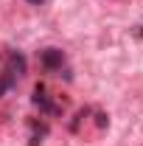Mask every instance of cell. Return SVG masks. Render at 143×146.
Here are the masks:
<instances>
[{
    "label": "cell",
    "instance_id": "obj_7",
    "mask_svg": "<svg viewBox=\"0 0 143 146\" xmlns=\"http://www.w3.org/2000/svg\"><path fill=\"white\" fill-rule=\"evenodd\" d=\"M138 34H140V36H143V25H140V28H138Z\"/></svg>",
    "mask_w": 143,
    "mask_h": 146
},
{
    "label": "cell",
    "instance_id": "obj_2",
    "mask_svg": "<svg viewBox=\"0 0 143 146\" xmlns=\"http://www.w3.org/2000/svg\"><path fill=\"white\" fill-rule=\"evenodd\" d=\"M39 65L48 73H56V70L65 68V54H62L59 48H42V51H39Z\"/></svg>",
    "mask_w": 143,
    "mask_h": 146
},
{
    "label": "cell",
    "instance_id": "obj_6",
    "mask_svg": "<svg viewBox=\"0 0 143 146\" xmlns=\"http://www.w3.org/2000/svg\"><path fill=\"white\" fill-rule=\"evenodd\" d=\"M28 3H31V6H42L45 0H28Z\"/></svg>",
    "mask_w": 143,
    "mask_h": 146
},
{
    "label": "cell",
    "instance_id": "obj_1",
    "mask_svg": "<svg viewBox=\"0 0 143 146\" xmlns=\"http://www.w3.org/2000/svg\"><path fill=\"white\" fill-rule=\"evenodd\" d=\"M31 101L39 107V112H48V115H56V112H62V110H65V104L54 101V96L48 93L45 84H36V87H34V98H31Z\"/></svg>",
    "mask_w": 143,
    "mask_h": 146
},
{
    "label": "cell",
    "instance_id": "obj_4",
    "mask_svg": "<svg viewBox=\"0 0 143 146\" xmlns=\"http://www.w3.org/2000/svg\"><path fill=\"white\" fill-rule=\"evenodd\" d=\"M11 84H14V79H11V76H9V73H6V76H0V96H3V93L9 90V87H11Z\"/></svg>",
    "mask_w": 143,
    "mask_h": 146
},
{
    "label": "cell",
    "instance_id": "obj_3",
    "mask_svg": "<svg viewBox=\"0 0 143 146\" xmlns=\"http://www.w3.org/2000/svg\"><path fill=\"white\" fill-rule=\"evenodd\" d=\"M23 73H25V56L14 51L11 59H9V76L14 79V76H23Z\"/></svg>",
    "mask_w": 143,
    "mask_h": 146
},
{
    "label": "cell",
    "instance_id": "obj_5",
    "mask_svg": "<svg viewBox=\"0 0 143 146\" xmlns=\"http://www.w3.org/2000/svg\"><path fill=\"white\" fill-rule=\"evenodd\" d=\"M95 124H98V127H101V129L107 127V124H109V118H107V112H95Z\"/></svg>",
    "mask_w": 143,
    "mask_h": 146
}]
</instances>
